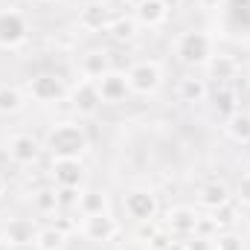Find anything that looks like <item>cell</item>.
I'll list each match as a JSON object with an SVG mask.
<instances>
[{
    "mask_svg": "<svg viewBox=\"0 0 250 250\" xmlns=\"http://www.w3.org/2000/svg\"><path fill=\"white\" fill-rule=\"evenodd\" d=\"M236 215H239V204H236V201H227L224 207L212 209V218L218 221L221 230H233V227H236Z\"/></svg>",
    "mask_w": 250,
    "mask_h": 250,
    "instance_id": "27",
    "label": "cell"
},
{
    "mask_svg": "<svg viewBox=\"0 0 250 250\" xmlns=\"http://www.w3.org/2000/svg\"><path fill=\"white\" fill-rule=\"evenodd\" d=\"M134 21L140 23V26H146V29H160L166 21H169V15H172V9L163 3V0H143L140 6H134Z\"/></svg>",
    "mask_w": 250,
    "mask_h": 250,
    "instance_id": "17",
    "label": "cell"
},
{
    "mask_svg": "<svg viewBox=\"0 0 250 250\" xmlns=\"http://www.w3.org/2000/svg\"><path fill=\"white\" fill-rule=\"evenodd\" d=\"M239 70H242V64L236 56H230V53H212V59L204 64V73H207V82L209 84H233V79L239 76Z\"/></svg>",
    "mask_w": 250,
    "mask_h": 250,
    "instance_id": "14",
    "label": "cell"
},
{
    "mask_svg": "<svg viewBox=\"0 0 250 250\" xmlns=\"http://www.w3.org/2000/svg\"><path fill=\"white\" fill-rule=\"evenodd\" d=\"M140 3H143V0H128V6H131V9H134V6H140Z\"/></svg>",
    "mask_w": 250,
    "mask_h": 250,
    "instance_id": "38",
    "label": "cell"
},
{
    "mask_svg": "<svg viewBox=\"0 0 250 250\" xmlns=\"http://www.w3.org/2000/svg\"><path fill=\"white\" fill-rule=\"evenodd\" d=\"M29 204H32V212L35 215H41V218H53L62 207H59V192L53 184H44V187H38L32 192V198H29Z\"/></svg>",
    "mask_w": 250,
    "mask_h": 250,
    "instance_id": "22",
    "label": "cell"
},
{
    "mask_svg": "<svg viewBox=\"0 0 250 250\" xmlns=\"http://www.w3.org/2000/svg\"><path fill=\"white\" fill-rule=\"evenodd\" d=\"M96 87H99V99L102 105H123L125 99L131 96V87H128V76L125 70H108L102 79H96Z\"/></svg>",
    "mask_w": 250,
    "mask_h": 250,
    "instance_id": "13",
    "label": "cell"
},
{
    "mask_svg": "<svg viewBox=\"0 0 250 250\" xmlns=\"http://www.w3.org/2000/svg\"><path fill=\"white\" fill-rule=\"evenodd\" d=\"M163 3H166L169 9H178V3H181V0H163Z\"/></svg>",
    "mask_w": 250,
    "mask_h": 250,
    "instance_id": "37",
    "label": "cell"
},
{
    "mask_svg": "<svg viewBox=\"0 0 250 250\" xmlns=\"http://www.w3.org/2000/svg\"><path fill=\"white\" fill-rule=\"evenodd\" d=\"M47 181L59 189H82L87 181V166L79 157H50Z\"/></svg>",
    "mask_w": 250,
    "mask_h": 250,
    "instance_id": "9",
    "label": "cell"
},
{
    "mask_svg": "<svg viewBox=\"0 0 250 250\" xmlns=\"http://www.w3.org/2000/svg\"><path fill=\"white\" fill-rule=\"evenodd\" d=\"M198 6H201L204 12H215V9L227 6V0H198Z\"/></svg>",
    "mask_w": 250,
    "mask_h": 250,
    "instance_id": "32",
    "label": "cell"
},
{
    "mask_svg": "<svg viewBox=\"0 0 250 250\" xmlns=\"http://www.w3.org/2000/svg\"><path fill=\"white\" fill-rule=\"evenodd\" d=\"M123 250H125V248H123Z\"/></svg>",
    "mask_w": 250,
    "mask_h": 250,
    "instance_id": "41",
    "label": "cell"
},
{
    "mask_svg": "<svg viewBox=\"0 0 250 250\" xmlns=\"http://www.w3.org/2000/svg\"><path fill=\"white\" fill-rule=\"evenodd\" d=\"M172 53H175V59L184 64V67H189V70H204V64L209 62L212 53H215V38H212L207 29L192 26V29H184V32L175 35Z\"/></svg>",
    "mask_w": 250,
    "mask_h": 250,
    "instance_id": "2",
    "label": "cell"
},
{
    "mask_svg": "<svg viewBox=\"0 0 250 250\" xmlns=\"http://www.w3.org/2000/svg\"><path fill=\"white\" fill-rule=\"evenodd\" d=\"M26 108V90L18 84H0V117H15Z\"/></svg>",
    "mask_w": 250,
    "mask_h": 250,
    "instance_id": "24",
    "label": "cell"
},
{
    "mask_svg": "<svg viewBox=\"0 0 250 250\" xmlns=\"http://www.w3.org/2000/svg\"><path fill=\"white\" fill-rule=\"evenodd\" d=\"M0 250H3V242H0Z\"/></svg>",
    "mask_w": 250,
    "mask_h": 250,
    "instance_id": "40",
    "label": "cell"
},
{
    "mask_svg": "<svg viewBox=\"0 0 250 250\" xmlns=\"http://www.w3.org/2000/svg\"><path fill=\"white\" fill-rule=\"evenodd\" d=\"M76 212L79 215H102V212H111V195L99 187H82Z\"/></svg>",
    "mask_w": 250,
    "mask_h": 250,
    "instance_id": "20",
    "label": "cell"
},
{
    "mask_svg": "<svg viewBox=\"0 0 250 250\" xmlns=\"http://www.w3.org/2000/svg\"><path fill=\"white\" fill-rule=\"evenodd\" d=\"M50 224H56L64 236H73V233H79V218H73L67 209H59V212L53 215V221H50Z\"/></svg>",
    "mask_w": 250,
    "mask_h": 250,
    "instance_id": "29",
    "label": "cell"
},
{
    "mask_svg": "<svg viewBox=\"0 0 250 250\" xmlns=\"http://www.w3.org/2000/svg\"><path fill=\"white\" fill-rule=\"evenodd\" d=\"M178 99L187 102V105H204L209 99V82L207 76H198V73H189L178 82Z\"/></svg>",
    "mask_w": 250,
    "mask_h": 250,
    "instance_id": "18",
    "label": "cell"
},
{
    "mask_svg": "<svg viewBox=\"0 0 250 250\" xmlns=\"http://www.w3.org/2000/svg\"><path fill=\"white\" fill-rule=\"evenodd\" d=\"M207 102L212 105V111L221 120H227L233 111H239V93L230 84H209V99Z\"/></svg>",
    "mask_w": 250,
    "mask_h": 250,
    "instance_id": "21",
    "label": "cell"
},
{
    "mask_svg": "<svg viewBox=\"0 0 250 250\" xmlns=\"http://www.w3.org/2000/svg\"><path fill=\"white\" fill-rule=\"evenodd\" d=\"M120 207H123L125 218L131 224H146V221H157L160 215V198L157 192L148 187H131L123 192L120 198Z\"/></svg>",
    "mask_w": 250,
    "mask_h": 250,
    "instance_id": "3",
    "label": "cell"
},
{
    "mask_svg": "<svg viewBox=\"0 0 250 250\" xmlns=\"http://www.w3.org/2000/svg\"><path fill=\"white\" fill-rule=\"evenodd\" d=\"M233 201H236V204H242V207H250V169H248V172H242V178L236 181Z\"/></svg>",
    "mask_w": 250,
    "mask_h": 250,
    "instance_id": "30",
    "label": "cell"
},
{
    "mask_svg": "<svg viewBox=\"0 0 250 250\" xmlns=\"http://www.w3.org/2000/svg\"><path fill=\"white\" fill-rule=\"evenodd\" d=\"M195 221H198V209L189 207V204H175L163 212V230L172 236V239H189L195 233Z\"/></svg>",
    "mask_w": 250,
    "mask_h": 250,
    "instance_id": "12",
    "label": "cell"
},
{
    "mask_svg": "<svg viewBox=\"0 0 250 250\" xmlns=\"http://www.w3.org/2000/svg\"><path fill=\"white\" fill-rule=\"evenodd\" d=\"M224 134L239 146H250V111H233L224 120Z\"/></svg>",
    "mask_w": 250,
    "mask_h": 250,
    "instance_id": "23",
    "label": "cell"
},
{
    "mask_svg": "<svg viewBox=\"0 0 250 250\" xmlns=\"http://www.w3.org/2000/svg\"><path fill=\"white\" fill-rule=\"evenodd\" d=\"M195 201H198V207H201V209L212 212V209L224 207L227 201H233V189L227 187L224 181H218V178H209V181H204V184L198 187Z\"/></svg>",
    "mask_w": 250,
    "mask_h": 250,
    "instance_id": "16",
    "label": "cell"
},
{
    "mask_svg": "<svg viewBox=\"0 0 250 250\" xmlns=\"http://www.w3.org/2000/svg\"><path fill=\"white\" fill-rule=\"evenodd\" d=\"M38 3H56V0H38Z\"/></svg>",
    "mask_w": 250,
    "mask_h": 250,
    "instance_id": "39",
    "label": "cell"
},
{
    "mask_svg": "<svg viewBox=\"0 0 250 250\" xmlns=\"http://www.w3.org/2000/svg\"><path fill=\"white\" fill-rule=\"evenodd\" d=\"M67 102H70L73 114H79V117H93V114L102 108L96 82H90V79L73 82V84H70V93H67Z\"/></svg>",
    "mask_w": 250,
    "mask_h": 250,
    "instance_id": "11",
    "label": "cell"
},
{
    "mask_svg": "<svg viewBox=\"0 0 250 250\" xmlns=\"http://www.w3.org/2000/svg\"><path fill=\"white\" fill-rule=\"evenodd\" d=\"M38 227L41 224L32 215H12L0 224V242L3 248H32Z\"/></svg>",
    "mask_w": 250,
    "mask_h": 250,
    "instance_id": "10",
    "label": "cell"
},
{
    "mask_svg": "<svg viewBox=\"0 0 250 250\" xmlns=\"http://www.w3.org/2000/svg\"><path fill=\"white\" fill-rule=\"evenodd\" d=\"M50 157H84L90 151V134L79 120H56L41 137Z\"/></svg>",
    "mask_w": 250,
    "mask_h": 250,
    "instance_id": "1",
    "label": "cell"
},
{
    "mask_svg": "<svg viewBox=\"0 0 250 250\" xmlns=\"http://www.w3.org/2000/svg\"><path fill=\"white\" fill-rule=\"evenodd\" d=\"M184 242H187V250H215V242L204 239V236H189Z\"/></svg>",
    "mask_w": 250,
    "mask_h": 250,
    "instance_id": "31",
    "label": "cell"
},
{
    "mask_svg": "<svg viewBox=\"0 0 250 250\" xmlns=\"http://www.w3.org/2000/svg\"><path fill=\"white\" fill-rule=\"evenodd\" d=\"M163 250H187V242L184 239H169V245Z\"/></svg>",
    "mask_w": 250,
    "mask_h": 250,
    "instance_id": "33",
    "label": "cell"
},
{
    "mask_svg": "<svg viewBox=\"0 0 250 250\" xmlns=\"http://www.w3.org/2000/svg\"><path fill=\"white\" fill-rule=\"evenodd\" d=\"M108 9H117V6H128V0H102Z\"/></svg>",
    "mask_w": 250,
    "mask_h": 250,
    "instance_id": "35",
    "label": "cell"
},
{
    "mask_svg": "<svg viewBox=\"0 0 250 250\" xmlns=\"http://www.w3.org/2000/svg\"><path fill=\"white\" fill-rule=\"evenodd\" d=\"M242 245H245V250H250V230L242 236Z\"/></svg>",
    "mask_w": 250,
    "mask_h": 250,
    "instance_id": "36",
    "label": "cell"
},
{
    "mask_svg": "<svg viewBox=\"0 0 250 250\" xmlns=\"http://www.w3.org/2000/svg\"><path fill=\"white\" fill-rule=\"evenodd\" d=\"M23 90H26V99L38 102V105H59V102H67L70 84L64 82L59 73L41 70V73H32V76L26 79Z\"/></svg>",
    "mask_w": 250,
    "mask_h": 250,
    "instance_id": "4",
    "label": "cell"
},
{
    "mask_svg": "<svg viewBox=\"0 0 250 250\" xmlns=\"http://www.w3.org/2000/svg\"><path fill=\"white\" fill-rule=\"evenodd\" d=\"M215 250H245V245H242V233L233 227V230H221L215 239Z\"/></svg>",
    "mask_w": 250,
    "mask_h": 250,
    "instance_id": "28",
    "label": "cell"
},
{
    "mask_svg": "<svg viewBox=\"0 0 250 250\" xmlns=\"http://www.w3.org/2000/svg\"><path fill=\"white\" fill-rule=\"evenodd\" d=\"M29 18L18 6H0V50H21L29 41Z\"/></svg>",
    "mask_w": 250,
    "mask_h": 250,
    "instance_id": "6",
    "label": "cell"
},
{
    "mask_svg": "<svg viewBox=\"0 0 250 250\" xmlns=\"http://www.w3.org/2000/svg\"><path fill=\"white\" fill-rule=\"evenodd\" d=\"M6 192H9V181H6V175L0 172V201L6 198Z\"/></svg>",
    "mask_w": 250,
    "mask_h": 250,
    "instance_id": "34",
    "label": "cell"
},
{
    "mask_svg": "<svg viewBox=\"0 0 250 250\" xmlns=\"http://www.w3.org/2000/svg\"><path fill=\"white\" fill-rule=\"evenodd\" d=\"M108 70H114L108 50H87V53H82V59H79V76H82V79L96 82V79H102Z\"/></svg>",
    "mask_w": 250,
    "mask_h": 250,
    "instance_id": "19",
    "label": "cell"
},
{
    "mask_svg": "<svg viewBox=\"0 0 250 250\" xmlns=\"http://www.w3.org/2000/svg\"><path fill=\"white\" fill-rule=\"evenodd\" d=\"M114 18V9H108L102 0H90L79 9V29L84 32H108V23Z\"/></svg>",
    "mask_w": 250,
    "mask_h": 250,
    "instance_id": "15",
    "label": "cell"
},
{
    "mask_svg": "<svg viewBox=\"0 0 250 250\" xmlns=\"http://www.w3.org/2000/svg\"><path fill=\"white\" fill-rule=\"evenodd\" d=\"M137 32H140V23L134 21V15H114L111 23H108V35H111L114 41H120V44L134 41Z\"/></svg>",
    "mask_w": 250,
    "mask_h": 250,
    "instance_id": "25",
    "label": "cell"
},
{
    "mask_svg": "<svg viewBox=\"0 0 250 250\" xmlns=\"http://www.w3.org/2000/svg\"><path fill=\"white\" fill-rule=\"evenodd\" d=\"M3 151H6V157H9L15 166L29 169V166H35V163L41 160L44 143H41V137H35V134H29V131H15V134H9Z\"/></svg>",
    "mask_w": 250,
    "mask_h": 250,
    "instance_id": "8",
    "label": "cell"
},
{
    "mask_svg": "<svg viewBox=\"0 0 250 250\" xmlns=\"http://www.w3.org/2000/svg\"><path fill=\"white\" fill-rule=\"evenodd\" d=\"M128 87H131V96H154L163 82H166V73H163V64L157 59H140L134 62L128 70Z\"/></svg>",
    "mask_w": 250,
    "mask_h": 250,
    "instance_id": "5",
    "label": "cell"
},
{
    "mask_svg": "<svg viewBox=\"0 0 250 250\" xmlns=\"http://www.w3.org/2000/svg\"><path fill=\"white\" fill-rule=\"evenodd\" d=\"M79 236L90 245H111L123 236V224L114 212L102 215H79Z\"/></svg>",
    "mask_w": 250,
    "mask_h": 250,
    "instance_id": "7",
    "label": "cell"
},
{
    "mask_svg": "<svg viewBox=\"0 0 250 250\" xmlns=\"http://www.w3.org/2000/svg\"><path fill=\"white\" fill-rule=\"evenodd\" d=\"M67 239L70 236H64L56 224H41L38 233H35V245L32 248L35 250H67Z\"/></svg>",
    "mask_w": 250,
    "mask_h": 250,
    "instance_id": "26",
    "label": "cell"
}]
</instances>
